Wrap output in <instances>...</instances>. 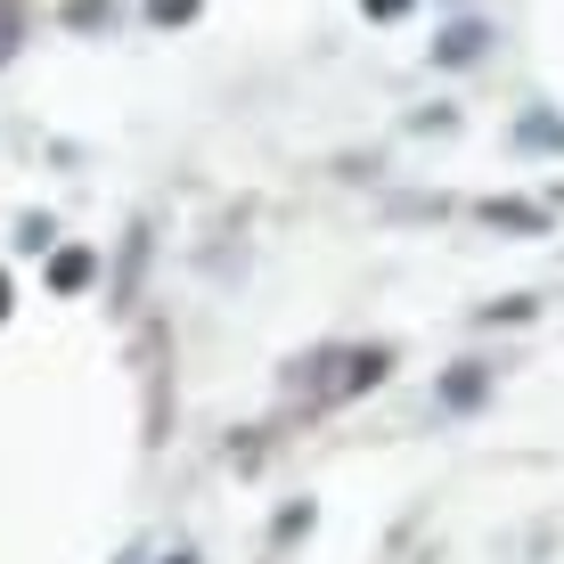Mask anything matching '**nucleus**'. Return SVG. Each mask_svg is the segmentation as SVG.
<instances>
[{"mask_svg": "<svg viewBox=\"0 0 564 564\" xmlns=\"http://www.w3.org/2000/svg\"><path fill=\"white\" fill-rule=\"evenodd\" d=\"M0 319H9V279H0Z\"/></svg>", "mask_w": 564, "mask_h": 564, "instance_id": "nucleus-5", "label": "nucleus"}, {"mask_svg": "<svg viewBox=\"0 0 564 564\" xmlns=\"http://www.w3.org/2000/svg\"><path fill=\"white\" fill-rule=\"evenodd\" d=\"M475 50H482V25H458L451 42H442V57H451V66H466V57H475Z\"/></svg>", "mask_w": 564, "mask_h": 564, "instance_id": "nucleus-1", "label": "nucleus"}, {"mask_svg": "<svg viewBox=\"0 0 564 564\" xmlns=\"http://www.w3.org/2000/svg\"><path fill=\"white\" fill-rule=\"evenodd\" d=\"M368 9H377V17H401V9H410V0H368Z\"/></svg>", "mask_w": 564, "mask_h": 564, "instance_id": "nucleus-4", "label": "nucleus"}, {"mask_svg": "<svg viewBox=\"0 0 564 564\" xmlns=\"http://www.w3.org/2000/svg\"><path fill=\"white\" fill-rule=\"evenodd\" d=\"M164 564H197V556H164Z\"/></svg>", "mask_w": 564, "mask_h": 564, "instance_id": "nucleus-6", "label": "nucleus"}, {"mask_svg": "<svg viewBox=\"0 0 564 564\" xmlns=\"http://www.w3.org/2000/svg\"><path fill=\"white\" fill-rule=\"evenodd\" d=\"M491 221H508V229H540V213H532V205H491Z\"/></svg>", "mask_w": 564, "mask_h": 564, "instance_id": "nucleus-2", "label": "nucleus"}, {"mask_svg": "<svg viewBox=\"0 0 564 564\" xmlns=\"http://www.w3.org/2000/svg\"><path fill=\"white\" fill-rule=\"evenodd\" d=\"M148 9L164 17V25H172V17H197V0H148Z\"/></svg>", "mask_w": 564, "mask_h": 564, "instance_id": "nucleus-3", "label": "nucleus"}]
</instances>
